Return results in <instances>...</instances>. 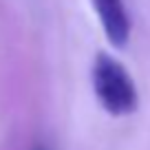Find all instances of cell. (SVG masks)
<instances>
[{
    "instance_id": "1",
    "label": "cell",
    "mask_w": 150,
    "mask_h": 150,
    "mask_svg": "<svg viewBox=\"0 0 150 150\" xmlns=\"http://www.w3.org/2000/svg\"><path fill=\"white\" fill-rule=\"evenodd\" d=\"M91 84H93L95 97L99 99L106 112L115 117H124L137 110L139 93H137L135 80L119 60L99 53L91 69Z\"/></svg>"
},
{
    "instance_id": "2",
    "label": "cell",
    "mask_w": 150,
    "mask_h": 150,
    "mask_svg": "<svg viewBox=\"0 0 150 150\" xmlns=\"http://www.w3.org/2000/svg\"><path fill=\"white\" fill-rule=\"evenodd\" d=\"M93 9L97 11L99 24L106 33L108 42L117 49H124L130 38V16L126 11L124 0H91Z\"/></svg>"
},
{
    "instance_id": "3",
    "label": "cell",
    "mask_w": 150,
    "mask_h": 150,
    "mask_svg": "<svg viewBox=\"0 0 150 150\" xmlns=\"http://www.w3.org/2000/svg\"><path fill=\"white\" fill-rule=\"evenodd\" d=\"M35 150H44V148H35Z\"/></svg>"
}]
</instances>
